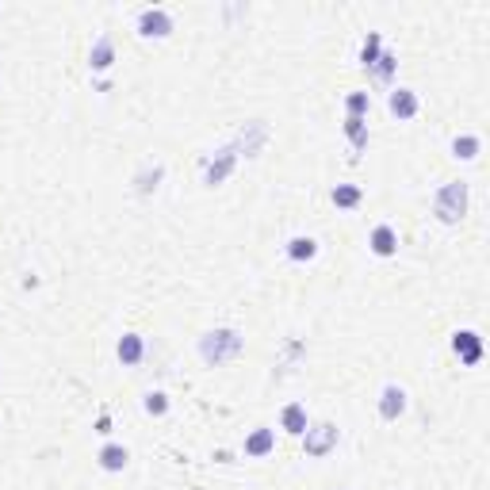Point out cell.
<instances>
[{
	"mask_svg": "<svg viewBox=\"0 0 490 490\" xmlns=\"http://www.w3.org/2000/svg\"><path fill=\"white\" fill-rule=\"evenodd\" d=\"M238 348H241V337L234 334V329H215V334H207L200 341V353H203L207 364H219L226 356H234Z\"/></svg>",
	"mask_w": 490,
	"mask_h": 490,
	"instance_id": "6da1fadb",
	"label": "cell"
},
{
	"mask_svg": "<svg viewBox=\"0 0 490 490\" xmlns=\"http://www.w3.org/2000/svg\"><path fill=\"white\" fill-rule=\"evenodd\" d=\"M464 211H467V184H464V181H452V184L440 188V195H437V215H440V222L464 219Z\"/></svg>",
	"mask_w": 490,
	"mask_h": 490,
	"instance_id": "7a4b0ae2",
	"label": "cell"
},
{
	"mask_svg": "<svg viewBox=\"0 0 490 490\" xmlns=\"http://www.w3.org/2000/svg\"><path fill=\"white\" fill-rule=\"evenodd\" d=\"M138 31H142V35H157V39H161V35L173 31V20H169L161 8H146L142 20H138Z\"/></svg>",
	"mask_w": 490,
	"mask_h": 490,
	"instance_id": "3957f363",
	"label": "cell"
},
{
	"mask_svg": "<svg viewBox=\"0 0 490 490\" xmlns=\"http://www.w3.org/2000/svg\"><path fill=\"white\" fill-rule=\"evenodd\" d=\"M337 440V429L334 426H318V429H307V452L310 456H326Z\"/></svg>",
	"mask_w": 490,
	"mask_h": 490,
	"instance_id": "277c9868",
	"label": "cell"
},
{
	"mask_svg": "<svg viewBox=\"0 0 490 490\" xmlns=\"http://www.w3.org/2000/svg\"><path fill=\"white\" fill-rule=\"evenodd\" d=\"M452 348H456V353L464 356V364H479V360H483V345H479V334H471V329L456 334Z\"/></svg>",
	"mask_w": 490,
	"mask_h": 490,
	"instance_id": "5b68a950",
	"label": "cell"
},
{
	"mask_svg": "<svg viewBox=\"0 0 490 490\" xmlns=\"http://www.w3.org/2000/svg\"><path fill=\"white\" fill-rule=\"evenodd\" d=\"M402 410H406V391H402V387H387V391H383V399H380V414L387 421H394Z\"/></svg>",
	"mask_w": 490,
	"mask_h": 490,
	"instance_id": "8992f818",
	"label": "cell"
},
{
	"mask_svg": "<svg viewBox=\"0 0 490 490\" xmlns=\"http://www.w3.org/2000/svg\"><path fill=\"white\" fill-rule=\"evenodd\" d=\"M391 111H394L399 119H410L414 111H418V96H414L410 89H394V92H391Z\"/></svg>",
	"mask_w": 490,
	"mask_h": 490,
	"instance_id": "52a82bcc",
	"label": "cell"
},
{
	"mask_svg": "<svg viewBox=\"0 0 490 490\" xmlns=\"http://www.w3.org/2000/svg\"><path fill=\"white\" fill-rule=\"evenodd\" d=\"M234 157H238L234 149H222V154H219V161H211V165H207V184H222L226 176H230V169H234Z\"/></svg>",
	"mask_w": 490,
	"mask_h": 490,
	"instance_id": "ba28073f",
	"label": "cell"
},
{
	"mask_svg": "<svg viewBox=\"0 0 490 490\" xmlns=\"http://www.w3.org/2000/svg\"><path fill=\"white\" fill-rule=\"evenodd\" d=\"M372 249L380 253V257H391V253L399 249V238H394L391 226H375L372 230Z\"/></svg>",
	"mask_w": 490,
	"mask_h": 490,
	"instance_id": "9c48e42d",
	"label": "cell"
},
{
	"mask_svg": "<svg viewBox=\"0 0 490 490\" xmlns=\"http://www.w3.org/2000/svg\"><path fill=\"white\" fill-rule=\"evenodd\" d=\"M276 445V437H272V429H257L249 440H245V456H265Z\"/></svg>",
	"mask_w": 490,
	"mask_h": 490,
	"instance_id": "30bf717a",
	"label": "cell"
},
{
	"mask_svg": "<svg viewBox=\"0 0 490 490\" xmlns=\"http://www.w3.org/2000/svg\"><path fill=\"white\" fill-rule=\"evenodd\" d=\"M119 360L122 364H138V360H142V337H138V334L122 337V341H119Z\"/></svg>",
	"mask_w": 490,
	"mask_h": 490,
	"instance_id": "8fae6325",
	"label": "cell"
},
{
	"mask_svg": "<svg viewBox=\"0 0 490 490\" xmlns=\"http://www.w3.org/2000/svg\"><path fill=\"white\" fill-rule=\"evenodd\" d=\"M100 467H103V471H122V467H127V448L108 445V448L100 452Z\"/></svg>",
	"mask_w": 490,
	"mask_h": 490,
	"instance_id": "7c38bea8",
	"label": "cell"
},
{
	"mask_svg": "<svg viewBox=\"0 0 490 490\" xmlns=\"http://www.w3.org/2000/svg\"><path fill=\"white\" fill-rule=\"evenodd\" d=\"M284 429L287 433H303L307 429V410L299 406V402H291V406L284 410Z\"/></svg>",
	"mask_w": 490,
	"mask_h": 490,
	"instance_id": "4fadbf2b",
	"label": "cell"
},
{
	"mask_svg": "<svg viewBox=\"0 0 490 490\" xmlns=\"http://www.w3.org/2000/svg\"><path fill=\"white\" fill-rule=\"evenodd\" d=\"M345 135L353 138V146H356V149H364V146H368V122H364V119H356V115H348Z\"/></svg>",
	"mask_w": 490,
	"mask_h": 490,
	"instance_id": "5bb4252c",
	"label": "cell"
},
{
	"mask_svg": "<svg viewBox=\"0 0 490 490\" xmlns=\"http://www.w3.org/2000/svg\"><path fill=\"white\" fill-rule=\"evenodd\" d=\"M111 58H115V54H111V39H100L92 46V69H108Z\"/></svg>",
	"mask_w": 490,
	"mask_h": 490,
	"instance_id": "9a60e30c",
	"label": "cell"
},
{
	"mask_svg": "<svg viewBox=\"0 0 490 490\" xmlns=\"http://www.w3.org/2000/svg\"><path fill=\"white\" fill-rule=\"evenodd\" d=\"M287 253H291V257H295V261H310V257H314V253H318V245L310 241V238H291Z\"/></svg>",
	"mask_w": 490,
	"mask_h": 490,
	"instance_id": "2e32d148",
	"label": "cell"
},
{
	"mask_svg": "<svg viewBox=\"0 0 490 490\" xmlns=\"http://www.w3.org/2000/svg\"><path fill=\"white\" fill-rule=\"evenodd\" d=\"M334 203L337 207H356V203H360V188H353V184L334 188Z\"/></svg>",
	"mask_w": 490,
	"mask_h": 490,
	"instance_id": "e0dca14e",
	"label": "cell"
},
{
	"mask_svg": "<svg viewBox=\"0 0 490 490\" xmlns=\"http://www.w3.org/2000/svg\"><path fill=\"white\" fill-rule=\"evenodd\" d=\"M452 149H456V157L471 161V157L479 154V138H475V135H464V138H456V142H452Z\"/></svg>",
	"mask_w": 490,
	"mask_h": 490,
	"instance_id": "ac0fdd59",
	"label": "cell"
},
{
	"mask_svg": "<svg viewBox=\"0 0 490 490\" xmlns=\"http://www.w3.org/2000/svg\"><path fill=\"white\" fill-rule=\"evenodd\" d=\"M360 62L372 69L375 62H380V35H368V42H364V54H360Z\"/></svg>",
	"mask_w": 490,
	"mask_h": 490,
	"instance_id": "d6986e66",
	"label": "cell"
},
{
	"mask_svg": "<svg viewBox=\"0 0 490 490\" xmlns=\"http://www.w3.org/2000/svg\"><path fill=\"white\" fill-rule=\"evenodd\" d=\"M345 103H348V115L364 119V111H368V92H353V96H348Z\"/></svg>",
	"mask_w": 490,
	"mask_h": 490,
	"instance_id": "ffe728a7",
	"label": "cell"
},
{
	"mask_svg": "<svg viewBox=\"0 0 490 490\" xmlns=\"http://www.w3.org/2000/svg\"><path fill=\"white\" fill-rule=\"evenodd\" d=\"M372 69H375V77H380V81H391V69H394V54H383V58L372 65Z\"/></svg>",
	"mask_w": 490,
	"mask_h": 490,
	"instance_id": "44dd1931",
	"label": "cell"
},
{
	"mask_svg": "<svg viewBox=\"0 0 490 490\" xmlns=\"http://www.w3.org/2000/svg\"><path fill=\"white\" fill-rule=\"evenodd\" d=\"M146 410H149V414H165V410H169V399H165L161 391H157V394H146Z\"/></svg>",
	"mask_w": 490,
	"mask_h": 490,
	"instance_id": "7402d4cb",
	"label": "cell"
}]
</instances>
